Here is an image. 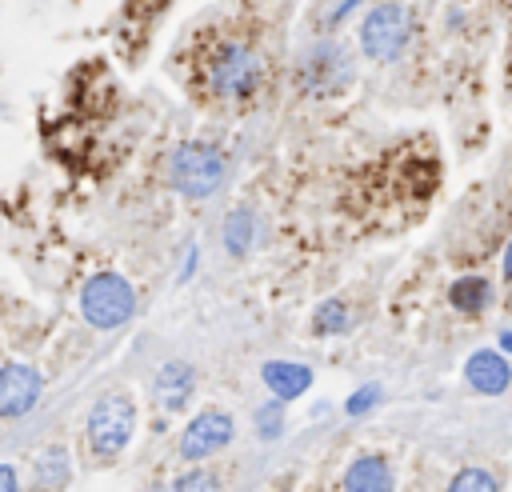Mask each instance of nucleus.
I'll return each instance as SVG.
<instances>
[{"mask_svg":"<svg viewBox=\"0 0 512 492\" xmlns=\"http://www.w3.org/2000/svg\"><path fill=\"white\" fill-rule=\"evenodd\" d=\"M192 84L212 104H244L264 84L260 48L236 32H204V44L192 52Z\"/></svg>","mask_w":512,"mask_h":492,"instance_id":"f257e3e1","label":"nucleus"},{"mask_svg":"<svg viewBox=\"0 0 512 492\" xmlns=\"http://www.w3.org/2000/svg\"><path fill=\"white\" fill-rule=\"evenodd\" d=\"M136 312V292L124 276L116 272H100V276H88V284L80 288V316L92 324V328H120L128 324Z\"/></svg>","mask_w":512,"mask_h":492,"instance_id":"f03ea898","label":"nucleus"},{"mask_svg":"<svg viewBox=\"0 0 512 492\" xmlns=\"http://www.w3.org/2000/svg\"><path fill=\"white\" fill-rule=\"evenodd\" d=\"M408 36H412V20L396 0H380L360 16V48L380 64L396 60L408 48Z\"/></svg>","mask_w":512,"mask_h":492,"instance_id":"7ed1b4c3","label":"nucleus"},{"mask_svg":"<svg viewBox=\"0 0 512 492\" xmlns=\"http://www.w3.org/2000/svg\"><path fill=\"white\" fill-rule=\"evenodd\" d=\"M132 428H136V404H132L124 392L100 396L96 408L88 412V448H92L100 460H112V456H120L124 444L132 440Z\"/></svg>","mask_w":512,"mask_h":492,"instance_id":"20e7f679","label":"nucleus"},{"mask_svg":"<svg viewBox=\"0 0 512 492\" xmlns=\"http://www.w3.org/2000/svg\"><path fill=\"white\" fill-rule=\"evenodd\" d=\"M224 156L208 144H180L172 152V164H168V176H172V188L192 196V200H204L212 196L220 184H224Z\"/></svg>","mask_w":512,"mask_h":492,"instance_id":"39448f33","label":"nucleus"},{"mask_svg":"<svg viewBox=\"0 0 512 492\" xmlns=\"http://www.w3.org/2000/svg\"><path fill=\"white\" fill-rule=\"evenodd\" d=\"M352 72L356 68L340 44H316L312 52H304V60L296 68V84L308 96H328V92H340L344 84H352Z\"/></svg>","mask_w":512,"mask_h":492,"instance_id":"423d86ee","label":"nucleus"},{"mask_svg":"<svg viewBox=\"0 0 512 492\" xmlns=\"http://www.w3.org/2000/svg\"><path fill=\"white\" fill-rule=\"evenodd\" d=\"M232 416L228 412H220V408H208V412H200L188 428H184V436H180V456L184 460H208V456H216L228 440H232Z\"/></svg>","mask_w":512,"mask_h":492,"instance_id":"0eeeda50","label":"nucleus"},{"mask_svg":"<svg viewBox=\"0 0 512 492\" xmlns=\"http://www.w3.org/2000/svg\"><path fill=\"white\" fill-rule=\"evenodd\" d=\"M40 372L28 368V364H8L0 368V416L12 420V416H28L40 400Z\"/></svg>","mask_w":512,"mask_h":492,"instance_id":"6e6552de","label":"nucleus"},{"mask_svg":"<svg viewBox=\"0 0 512 492\" xmlns=\"http://www.w3.org/2000/svg\"><path fill=\"white\" fill-rule=\"evenodd\" d=\"M464 380H468V388L480 392V396H500V392H508V384H512V364H508L496 348H480V352H472V356L464 360Z\"/></svg>","mask_w":512,"mask_h":492,"instance_id":"1a4fd4ad","label":"nucleus"},{"mask_svg":"<svg viewBox=\"0 0 512 492\" xmlns=\"http://www.w3.org/2000/svg\"><path fill=\"white\" fill-rule=\"evenodd\" d=\"M192 388H196L192 368H188V364H180V360H168V364H160V372H156L152 396H156V404H160V408L176 412V408H184V404H188Z\"/></svg>","mask_w":512,"mask_h":492,"instance_id":"9d476101","label":"nucleus"},{"mask_svg":"<svg viewBox=\"0 0 512 492\" xmlns=\"http://www.w3.org/2000/svg\"><path fill=\"white\" fill-rule=\"evenodd\" d=\"M260 376H264L268 392L280 396V400H296V396H304L308 384H312V368H308V364H296V360H268V364L260 368Z\"/></svg>","mask_w":512,"mask_h":492,"instance_id":"9b49d317","label":"nucleus"},{"mask_svg":"<svg viewBox=\"0 0 512 492\" xmlns=\"http://www.w3.org/2000/svg\"><path fill=\"white\" fill-rule=\"evenodd\" d=\"M344 488L348 492H384L392 488V472L380 456H360L348 472H344Z\"/></svg>","mask_w":512,"mask_h":492,"instance_id":"f8f14e48","label":"nucleus"},{"mask_svg":"<svg viewBox=\"0 0 512 492\" xmlns=\"http://www.w3.org/2000/svg\"><path fill=\"white\" fill-rule=\"evenodd\" d=\"M448 300L460 312H484L492 304V280L488 276H456L448 288Z\"/></svg>","mask_w":512,"mask_h":492,"instance_id":"ddd939ff","label":"nucleus"},{"mask_svg":"<svg viewBox=\"0 0 512 492\" xmlns=\"http://www.w3.org/2000/svg\"><path fill=\"white\" fill-rule=\"evenodd\" d=\"M224 244H228L232 256H240V252L252 244V216H248V212L236 208V212L224 220Z\"/></svg>","mask_w":512,"mask_h":492,"instance_id":"4468645a","label":"nucleus"},{"mask_svg":"<svg viewBox=\"0 0 512 492\" xmlns=\"http://www.w3.org/2000/svg\"><path fill=\"white\" fill-rule=\"evenodd\" d=\"M312 328H316V332H344V328H348V308H344V300H328V304H320Z\"/></svg>","mask_w":512,"mask_h":492,"instance_id":"2eb2a0df","label":"nucleus"},{"mask_svg":"<svg viewBox=\"0 0 512 492\" xmlns=\"http://www.w3.org/2000/svg\"><path fill=\"white\" fill-rule=\"evenodd\" d=\"M500 480L480 472V468H464L460 476H452V492H496Z\"/></svg>","mask_w":512,"mask_h":492,"instance_id":"dca6fc26","label":"nucleus"},{"mask_svg":"<svg viewBox=\"0 0 512 492\" xmlns=\"http://www.w3.org/2000/svg\"><path fill=\"white\" fill-rule=\"evenodd\" d=\"M64 476H68V456L60 448L40 456V484H64Z\"/></svg>","mask_w":512,"mask_h":492,"instance_id":"f3484780","label":"nucleus"},{"mask_svg":"<svg viewBox=\"0 0 512 492\" xmlns=\"http://www.w3.org/2000/svg\"><path fill=\"white\" fill-rule=\"evenodd\" d=\"M280 404H268V408H260V416H256V428H260V436L264 440H272V436H280Z\"/></svg>","mask_w":512,"mask_h":492,"instance_id":"a211bd4d","label":"nucleus"},{"mask_svg":"<svg viewBox=\"0 0 512 492\" xmlns=\"http://www.w3.org/2000/svg\"><path fill=\"white\" fill-rule=\"evenodd\" d=\"M376 396H380L376 388H360V392H352V400H348V412H352V416H360L364 408H372V400H376Z\"/></svg>","mask_w":512,"mask_h":492,"instance_id":"6ab92c4d","label":"nucleus"},{"mask_svg":"<svg viewBox=\"0 0 512 492\" xmlns=\"http://www.w3.org/2000/svg\"><path fill=\"white\" fill-rule=\"evenodd\" d=\"M176 488H216V476H208V472H200V476H180Z\"/></svg>","mask_w":512,"mask_h":492,"instance_id":"aec40b11","label":"nucleus"},{"mask_svg":"<svg viewBox=\"0 0 512 492\" xmlns=\"http://www.w3.org/2000/svg\"><path fill=\"white\" fill-rule=\"evenodd\" d=\"M0 492H16V468L0 464Z\"/></svg>","mask_w":512,"mask_h":492,"instance_id":"412c9836","label":"nucleus"},{"mask_svg":"<svg viewBox=\"0 0 512 492\" xmlns=\"http://www.w3.org/2000/svg\"><path fill=\"white\" fill-rule=\"evenodd\" d=\"M504 280H512V244H508V252H504Z\"/></svg>","mask_w":512,"mask_h":492,"instance_id":"4be33fe9","label":"nucleus"},{"mask_svg":"<svg viewBox=\"0 0 512 492\" xmlns=\"http://www.w3.org/2000/svg\"><path fill=\"white\" fill-rule=\"evenodd\" d=\"M500 344H504V348L512 352V332H504V336H500Z\"/></svg>","mask_w":512,"mask_h":492,"instance_id":"5701e85b","label":"nucleus"}]
</instances>
